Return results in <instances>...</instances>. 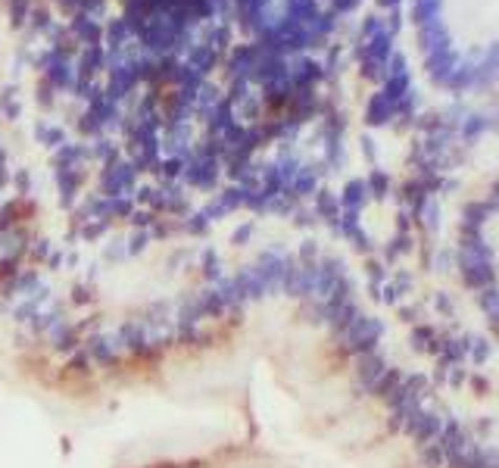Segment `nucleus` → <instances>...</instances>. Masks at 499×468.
Masks as SVG:
<instances>
[{
	"label": "nucleus",
	"instance_id": "9b49d317",
	"mask_svg": "<svg viewBox=\"0 0 499 468\" xmlns=\"http://www.w3.org/2000/svg\"><path fill=\"white\" fill-rule=\"evenodd\" d=\"M399 315H403V322H415L419 319V309L415 306H399Z\"/></svg>",
	"mask_w": 499,
	"mask_h": 468
},
{
	"label": "nucleus",
	"instance_id": "7ed1b4c3",
	"mask_svg": "<svg viewBox=\"0 0 499 468\" xmlns=\"http://www.w3.org/2000/svg\"><path fill=\"white\" fill-rule=\"evenodd\" d=\"M419 462H421L425 468H446L450 456H446V449L440 447L437 441H434V443H428V447L419 449Z\"/></svg>",
	"mask_w": 499,
	"mask_h": 468
},
{
	"label": "nucleus",
	"instance_id": "6e6552de",
	"mask_svg": "<svg viewBox=\"0 0 499 468\" xmlns=\"http://www.w3.org/2000/svg\"><path fill=\"white\" fill-rule=\"evenodd\" d=\"M468 387H472L474 394H490V378L480 375V372H474V375H468Z\"/></svg>",
	"mask_w": 499,
	"mask_h": 468
},
{
	"label": "nucleus",
	"instance_id": "9d476101",
	"mask_svg": "<svg viewBox=\"0 0 499 468\" xmlns=\"http://www.w3.org/2000/svg\"><path fill=\"white\" fill-rule=\"evenodd\" d=\"M393 285H397V291L406 297V293L412 291V275L409 271H397V275H393Z\"/></svg>",
	"mask_w": 499,
	"mask_h": 468
},
{
	"label": "nucleus",
	"instance_id": "1a4fd4ad",
	"mask_svg": "<svg viewBox=\"0 0 499 468\" xmlns=\"http://www.w3.org/2000/svg\"><path fill=\"white\" fill-rule=\"evenodd\" d=\"M365 269H368L371 285H384V281H387V271H384V265H381V263H368Z\"/></svg>",
	"mask_w": 499,
	"mask_h": 468
},
{
	"label": "nucleus",
	"instance_id": "0eeeda50",
	"mask_svg": "<svg viewBox=\"0 0 499 468\" xmlns=\"http://www.w3.org/2000/svg\"><path fill=\"white\" fill-rule=\"evenodd\" d=\"M468 368L465 366H452L450 368V375H446V387H452V390H459V387H465L468 384Z\"/></svg>",
	"mask_w": 499,
	"mask_h": 468
},
{
	"label": "nucleus",
	"instance_id": "f257e3e1",
	"mask_svg": "<svg viewBox=\"0 0 499 468\" xmlns=\"http://www.w3.org/2000/svg\"><path fill=\"white\" fill-rule=\"evenodd\" d=\"M390 368V362L384 359V356L375 350V353H362L356 356V368H353V378H356V390L359 394H371L375 390V384L381 381V375Z\"/></svg>",
	"mask_w": 499,
	"mask_h": 468
},
{
	"label": "nucleus",
	"instance_id": "20e7f679",
	"mask_svg": "<svg viewBox=\"0 0 499 468\" xmlns=\"http://www.w3.org/2000/svg\"><path fill=\"white\" fill-rule=\"evenodd\" d=\"M490 356H493L490 337H474L472 340V350H468V362L480 368V366H487V362H490Z\"/></svg>",
	"mask_w": 499,
	"mask_h": 468
},
{
	"label": "nucleus",
	"instance_id": "39448f33",
	"mask_svg": "<svg viewBox=\"0 0 499 468\" xmlns=\"http://www.w3.org/2000/svg\"><path fill=\"white\" fill-rule=\"evenodd\" d=\"M434 309L440 312V319H452L456 315V300L440 291V293H434Z\"/></svg>",
	"mask_w": 499,
	"mask_h": 468
},
{
	"label": "nucleus",
	"instance_id": "423d86ee",
	"mask_svg": "<svg viewBox=\"0 0 499 468\" xmlns=\"http://www.w3.org/2000/svg\"><path fill=\"white\" fill-rule=\"evenodd\" d=\"M378 303H384V306H399V303H403V293L397 291V285H393V281H384V285H381Z\"/></svg>",
	"mask_w": 499,
	"mask_h": 468
},
{
	"label": "nucleus",
	"instance_id": "f03ea898",
	"mask_svg": "<svg viewBox=\"0 0 499 468\" xmlns=\"http://www.w3.org/2000/svg\"><path fill=\"white\" fill-rule=\"evenodd\" d=\"M403 378H406V372H399L397 366H390L384 375H381V381H378V384H375V390H371V397H375V400H381V403H387V400H390V394H393V390H397V387L403 384Z\"/></svg>",
	"mask_w": 499,
	"mask_h": 468
}]
</instances>
